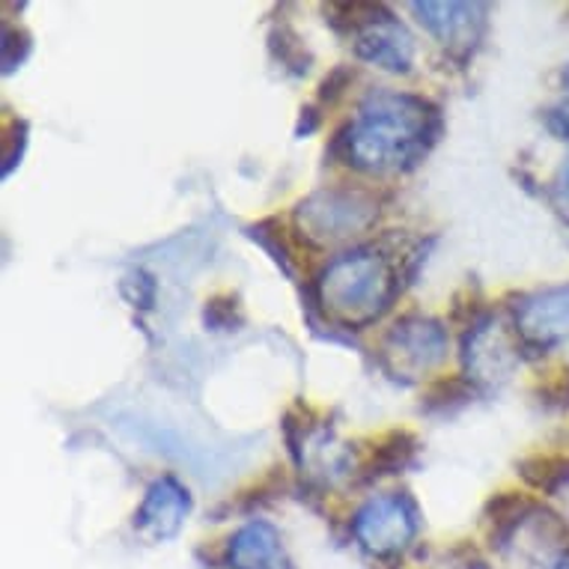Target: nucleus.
<instances>
[{
	"label": "nucleus",
	"instance_id": "11",
	"mask_svg": "<svg viewBox=\"0 0 569 569\" xmlns=\"http://www.w3.org/2000/svg\"><path fill=\"white\" fill-rule=\"evenodd\" d=\"M495 328L489 322H480L475 326V335H468L466 340V361L468 367H475L480 379H495V376L505 379L516 361L513 346L507 343V337Z\"/></svg>",
	"mask_w": 569,
	"mask_h": 569
},
{
	"label": "nucleus",
	"instance_id": "7",
	"mask_svg": "<svg viewBox=\"0 0 569 569\" xmlns=\"http://www.w3.org/2000/svg\"><path fill=\"white\" fill-rule=\"evenodd\" d=\"M516 328L522 335L525 343L549 346L560 343L569 337V283L555 287V290L537 292L531 299L522 301V308L516 310Z\"/></svg>",
	"mask_w": 569,
	"mask_h": 569
},
{
	"label": "nucleus",
	"instance_id": "15",
	"mask_svg": "<svg viewBox=\"0 0 569 569\" xmlns=\"http://www.w3.org/2000/svg\"><path fill=\"white\" fill-rule=\"evenodd\" d=\"M349 81H352L349 69H335V72H331V78H326V84H322V99H328V102H331V99H337V96L343 93L340 87H346Z\"/></svg>",
	"mask_w": 569,
	"mask_h": 569
},
{
	"label": "nucleus",
	"instance_id": "3",
	"mask_svg": "<svg viewBox=\"0 0 569 569\" xmlns=\"http://www.w3.org/2000/svg\"><path fill=\"white\" fill-rule=\"evenodd\" d=\"M379 209L373 197L355 188H326L296 209L301 236H308L317 244H335L361 236L370 230Z\"/></svg>",
	"mask_w": 569,
	"mask_h": 569
},
{
	"label": "nucleus",
	"instance_id": "8",
	"mask_svg": "<svg viewBox=\"0 0 569 569\" xmlns=\"http://www.w3.org/2000/svg\"><path fill=\"white\" fill-rule=\"evenodd\" d=\"M411 10L448 48H471L483 33V3H411Z\"/></svg>",
	"mask_w": 569,
	"mask_h": 569
},
{
	"label": "nucleus",
	"instance_id": "14",
	"mask_svg": "<svg viewBox=\"0 0 569 569\" xmlns=\"http://www.w3.org/2000/svg\"><path fill=\"white\" fill-rule=\"evenodd\" d=\"M546 129L558 140H567L569 143V96H563L560 102H555L546 111Z\"/></svg>",
	"mask_w": 569,
	"mask_h": 569
},
{
	"label": "nucleus",
	"instance_id": "19",
	"mask_svg": "<svg viewBox=\"0 0 569 569\" xmlns=\"http://www.w3.org/2000/svg\"><path fill=\"white\" fill-rule=\"evenodd\" d=\"M471 569H483V567H471Z\"/></svg>",
	"mask_w": 569,
	"mask_h": 569
},
{
	"label": "nucleus",
	"instance_id": "4",
	"mask_svg": "<svg viewBox=\"0 0 569 569\" xmlns=\"http://www.w3.org/2000/svg\"><path fill=\"white\" fill-rule=\"evenodd\" d=\"M448 358V335L436 319L409 317L385 335L382 361L393 379H418Z\"/></svg>",
	"mask_w": 569,
	"mask_h": 569
},
{
	"label": "nucleus",
	"instance_id": "17",
	"mask_svg": "<svg viewBox=\"0 0 569 569\" xmlns=\"http://www.w3.org/2000/svg\"><path fill=\"white\" fill-rule=\"evenodd\" d=\"M558 188H560V194H563L569 200V161H567V164H563V168H560Z\"/></svg>",
	"mask_w": 569,
	"mask_h": 569
},
{
	"label": "nucleus",
	"instance_id": "12",
	"mask_svg": "<svg viewBox=\"0 0 569 569\" xmlns=\"http://www.w3.org/2000/svg\"><path fill=\"white\" fill-rule=\"evenodd\" d=\"M415 448H418V441L411 439L409 432H391V436L373 450V459H370L367 471H370V477L393 475V471H400V468L409 462Z\"/></svg>",
	"mask_w": 569,
	"mask_h": 569
},
{
	"label": "nucleus",
	"instance_id": "9",
	"mask_svg": "<svg viewBox=\"0 0 569 569\" xmlns=\"http://www.w3.org/2000/svg\"><path fill=\"white\" fill-rule=\"evenodd\" d=\"M355 51L361 60L379 66V69H388V72H409L411 63H415V39L391 12L358 33Z\"/></svg>",
	"mask_w": 569,
	"mask_h": 569
},
{
	"label": "nucleus",
	"instance_id": "10",
	"mask_svg": "<svg viewBox=\"0 0 569 569\" xmlns=\"http://www.w3.org/2000/svg\"><path fill=\"white\" fill-rule=\"evenodd\" d=\"M230 569H292L280 533L269 522H248L230 537Z\"/></svg>",
	"mask_w": 569,
	"mask_h": 569
},
{
	"label": "nucleus",
	"instance_id": "2",
	"mask_svg": "<svg viewBox=\"0 0 569 569\" xmlns=\"http://www.w3.org/2000/svg\"><path fill=\"white\" fill-rule=\"evenodd\" d=\"M322 308L346 326H367L391 308L397 296L391 262L379 251H349L335 257L319 274Z\"/></svg>",
	"mask_w": 569,
	"mask_h": 569
},
{
	"label": "nucleus",
	"instance_id": "16",
	"mask_svg": "<svg viewBox=\"0 0 569 569\" xmlns=\"http://www.w3.org/2000/svg\"><path fill=\"white\" fill-rule=\"evenodd\" d=\"M540 569H569V549H567V546H563V549H560L555 558L546 560Z\"/></svg>",
	"mask_w": 569,
	"mask_h": 569
},
{
	"label": "nucleus",
	"instance_id": "13",
	"mask_svg": "<svg viewBox=\"0 0 569 569\" xmlns=\"http://www.w3.org/2000/svg\"><path fill=\"white\" fill-rule=\"evenodd\" d=\"M525 480L542 492L558 495L563 489H569V459L560 457H537L522 462Z\"/></svg>",
	"mask_w": 569,
	"mask_h": 569
},
{
	"label": "nucleus",
	"instance_id": "1",
	"mask_svg": "<svg viewBox=\"0 0 569 569\" xmlns=\"http://www.w3.org/2000/svg\"><path fill=\"white\" fill-rule=\"evenodd\" d=\"M439 134V111L418 96L373 93L349 126L346 161L385 173L418 164Z\"/></svg>",
	"mask_w": 569,
	"mask_h": 569
},
{
	"label": "nucleus",
	"instance_id": "5",
	"mask_svg": "<svg viewBox=\"0 0 569 569\" xmlns=\"http://www.w3.org/2000/svg\"><path fill=\"white\" fill-rule=\"evenodd\" d=\"M418 533V510L406 495H379L355 516V537L373 555H397Z\"/></svg>",
	"mask_w": 569,
	"mask_h": 569
},
{
	"label": "nucleus",
	"instance_id": "6",
	"mask_svg": "<svg viewBox=\"0 0 569 569\" xmlns=\"http://www.w3.org/2000/svg\"><path fill=\"white\" fill-rule=\"evenodd\" d=\"M188 513H191V495L186 486L173 477H159L140 501L134 528L150 542H164L177 537Z\"/></svg>",
	"mask_w": 569,
	"mask_h": 569
},
{
	"label": "nucleus",
	"instance_id": "18",
	"mask_svg": "<svg viewBox=\"0 0 569 569\" xmlns=\"http://www.w3.org/2000/svg\"><path fill=\"white\" fill-rule=\"evenodd\" d=\"M563 78H567V81H569V66H567V76H563Z\"/></svg>",
	"mask_w": 569,
	"mask_h": 569
}]
</instances>
